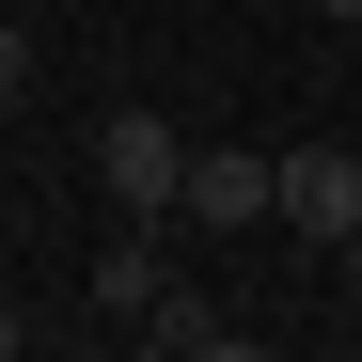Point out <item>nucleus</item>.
<instances>
[{
    "instance_id": "f257e3e1",
    "label": "nucleus",
    "mask_w": 362,
    "mask_h": 362,
    "mask_svg": "<svg viewBox=\"0 0 362 362\" xmlns=\"http://www.w3.org/2000/svg\"><path fill=\"white\" fill-rule=\"evenodd\" d=\"M79 158H95V189L127 205V221H173V173H189V142H173L158 110H95V142H79Z\"/></svg>"
},
{
    "instance_id": "f03ea898",
    "label": "nucleus",
    "mask_w": 362,
    "mask_h": 362,
    "mask_svg": "<svg viewBox=\"0 0 362 362\" xmlns=\"http://www.w3.org/2000/svg\"><path fill=\"white\" fill-rule=\"evenodd\" d=\"M268 221H299V252H331V236L362 221V158L346 142H284L268 158Z\"/></svg>"
},
{
    "instance_id": "7ed1b4c3",
    "label": "nucleus",
    "mask_w": 362,
    "mask_h": 362,
    "mask_svg": "<svg viewBox=\"0 0 362 362\" xmlns=\"http://www.w3.org/2000/svg\"><path fill=\"white\" fill-rule=\"evenodd\" d=\"M173 205H189L205 236H252V221H268V142H189Z\"/></svg>"
},
{
    "instance_id": "20e7f679",
    "label": "nucleus",
    "mask_w": 362,
    "mask_h": 362,
    "mask_svg": "<svg viewBox=\"0 0 362 362\" xmlns=\"http://www.w3.org/2000/svg\"><path fill=\"white\" fill-rule=\"evenodd\" d=\"M158 284H173V252H158V221H127V236L95 252V299H110V315H158Z\"/></svg>"
},
{
    "instance_id": "39448f33",
    "label": "nucleus",
    "mask_w": 362,
    "mask_h": 362,
    "mask_svg": "<svg viewBox=\"0 0 362 362\" xmlns=\"http://www.w3.org/2000/svg\"><path fill=\"white\" fill-rule=\"evenodd\" d=\"M189 362H284V346H252V331H221V315H205V331H189Z\"/></svg>"
},
{
    "instance_id": "423d86ee",
    "label": "nucleus",
    "mask_w": 362,
    "mask_h": 362,
    "mask_svg": "<svg viewBox=\"0 0 362 362\" xmlns=\"http://www.w3.org/2000/svg\"><path fill=\"white\" fill-rule=\"evenodd\" d=\"M32 95V32H0V110H16Z\"/></svg>"
},
{
    "instance_id": "0eeeda50",
    "label": "nucleus",
    "mask_w": 362,
    "mask_h": 362,
    "mask_svg": "<svg viewBox=\"0 0 362 362\" xmlns=\"http://www.w3.org/2000/svg\"><path fill=\"white\" fill-rule=\"evenodd\" d=\"M16 346H32V315H16V299H0V362H16Z\"/></svg>"
},
{
    "instance_id": "6e6552de",
    "label": "nucleus",
    "mask_w": 362,
    "mask_h": 362,
    "mask_svg": "<svg viewBox=\"0 0 362 362\" xmlns=\"http://www.w3.org/2000/svg\"><path fill=\"white\" fill-rule=\"evenodd\" d=\"M127 362H189V346H173V331H142V346H127Z\"/></svg>"
},
{
    "instance_id": "1a4fd4ad",
    "label": "nucleus",
    "mask_w": 362,
    "mask_h": 362,
    "mask_svg": "<svg viewBox=\"0 0 362 362\" xmlns=\"http://www.w3.org/2000/svg\"><path fill=\"white\" fill-rule=\"evenodd\" d=\"M331 252H346V284H362V221H346V236H331Z\"/></svg>"
},
{
    "instance_id": "9d476101",
    "label": "nucleus",
    "mask_w": 362,
    "mask_h": 362,
    "mask_svg": "<svg viewBox=\"0 0 362 362\" xmlns=\"http://www.w3.org/2000/svg\"><path fill=\"white\" fill-rule=\"evenodd\" d=\"M315 16H362V0H315Z\"/></svg>"
},
{
    "instance_id": "9b49d317",
    "label": "nucleus",
    "mask_w": 362,
    "mask_h": 362,
    "mask_svg": "<svg viewBox=\"0 0 362 362\" xmlns=\"http://www.w3.org/2000/svg\"><path fill=\"white\" fill-rule=\"evenodd\" d=\"M16 362H32V346H16Z\"/></svg>"
}]
</instances>
